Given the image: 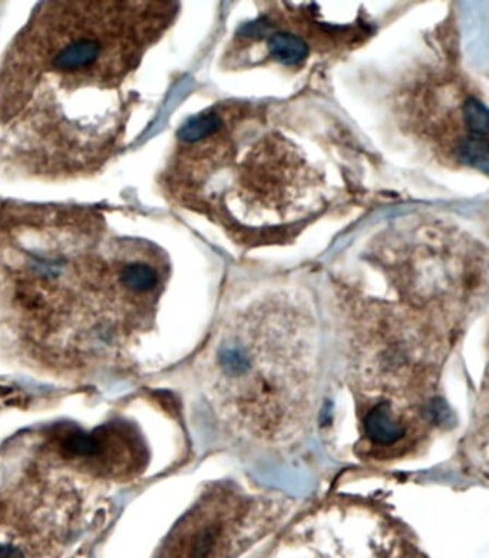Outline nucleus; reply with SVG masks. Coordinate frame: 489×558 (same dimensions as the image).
Instances as JSON below:
<instances>
[{"label": "nucleus", "mask_w": 489, "mask_h": 558, "mask_svg": "<svg viewBox=\"0 0 489 558\" xmlns=\"http://www.w3.org/2000/svg\"><path fill=\"white\" fill-rule=\"evenodd\" d=\"M174 13L162 2L35 9L0 65V126L15 167L59 178L103 167L126 132L123 86Z\"/></svg>", "instance_id": "obj_1"}, {"label": "nucleus", "mask_w": 489, "mask_h": 558, "mask_svg": "<svg viewBox=\"0 0 489 558\" xmlns=\"http://www.w3.org/2000/svg\"><path fill=\"white\" fill-rule=\"evenodd\" d=\"M317 332L303 306L258 301L220 329L207 364L210 396L227 427L282 444L303 432L312 411Z\"/></svg>", "instance_id": "obj_2"}, {"label": "nucleus", "mask_w": 489, "mask_h": 558, "mask_svg": "<svg viewBox=\"0 0 489 558\" xmlns=\"http://www.w3.org/2000/svg\"><path fill=\"white\" fill-rule=\"evenodd\" d=\"M354 311L350 384L363 450L378 460L401 459L450 418L440 395L450 328L381 301Z\"/></svg>", "instance_id": "obj_3"}, {"label": "nucleus", "mask_w": 489, "mask_h": 558, "mask_svg": "<svg viewBox=\"0 0 489 558\" xmlns=\"http://www.w3.org/2000/svg\"><path fill=\"white\" fill-rule=\"evenodd\" d=\"M282 498L216 486L178 523L164 558H236L286 514Z\"/></svg>", "instance_id": "obj_4"}, {"label": "nucleus", "mask_w": 489, "mask_h": 558, "mask_svg": "<svg viewBox=\"0 0 489 558\" xmlns=\"http://www.w3.org/2000/svg\"><path fill=\"white\" fill-rule=\"evenodd\" d=\"M303 521L274 558H424L395 529L370 514L332 507Z\"/></svg>", "instance_id": "obj_5"}, {"label": "nucleus", "mask_w": 489, "mask_h": 558, "mask_svg": "<svg viewBox=\"0 0 489 558\" xmlns=\"http://www.w3.org/2000/svg\"><path fill=\"white\" fill-rule=\"evenodd\" d=\"M267 48L273 59L287 66L299 65L309 54L306 40L290 31L273 32L267 40Z\"/></svg>", "instance_id": "obj_6"}, {"label": "nucleus", "mask_w": 489, "mask_h": 558, "mask_svg": "<svg viewBox=\"0 0 489 558\" xmlns=\"http://www.w3.org/2000/svg\"><path fill=\"white\" fill-rule=\"evenodd\" d=\"M0 558H25V555L12 544H0Z\"/></svg>", "instance_id": "obj_7"}]
</instances>
